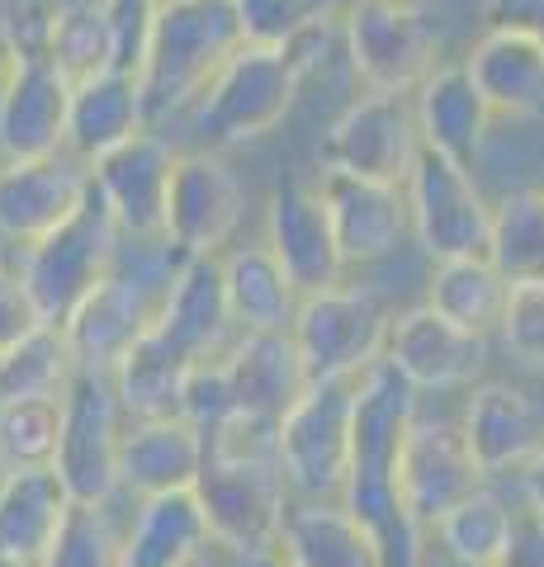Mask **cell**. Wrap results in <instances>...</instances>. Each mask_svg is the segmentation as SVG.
<instances>
[{"label":"cell","mask_w":544,"mask_h":567,"mask_svg":"<svg viewBox=\"0 0 544 567\" xmlns=\"http://www.w3.org/2000/svg\"><path fill=\"white\" fill-rule=\"evenodd\" d=\"M417 416H421V393L389 360H379L360 379L356 431H350V477L341 506L370 529L383 567H417L421 548L431 544V535L412 520L398 487L402 445H408Z\"/></svg>","instance_id":"6da1fadb"},{"label":"cell","mask_w":544,"mask_h":567,"mask_svg":"<svg viewBox=\"0 0 544 567\" xmlns=\"http://www.w3.org/2000/svg\"><path fill=\"white\" fill-rule=\"evenodd\" d=\"M242 43L247 39L233 0H162L137 62L147 128H162L171 114L195 110Z\"/></svg>","instance_id":"7a4b0ae2"},{"label":"cell","mask_w":544,"mask_h":567,"mask_svg":"<svg viewBox=\"0 0 544 567\" xmlns=\"http://www.w3.org/2000/svg\"><path fill=\"white\" fill-rule=\"evenodd\" d=\"M119 251H124V233H119L114 213L104 208L91 185L85 204L58 233H48L43 241H33L29 251L14 256V275L33 298V308H39L43 327H66V317L114 275Z\"/></svg>","instance_id":"3957f363"},{"label":"cell","mask_w":544,"mask_h":567,"mask_svg":"<svg viewBox=\"0 0 544 567\" xmlns=\"http://www.w3.org/2000/svg\"><path fill=\"white\" fill-rule=\"evenodd\" d=\"M298 91H304V76L285 58V48L242 43L214 76V85L199 95L195 128L208 142V152L242 147V142L275 133L289 118Z\"/></svg>","instance_id":"277c9868"},{"label":"cell","mask_w":544,"mask_h":567,"mask_svg":"<svg viewBox=\"0 0 544 567\" xmlns=\"http://www.w3.org/2000/svg\"><path fill=\"white\" fill-rule=\"evenodd\" d=\"M360 379L312 383L279 421V473L298 502H341L350 477Z\"/></svg>","instance_id":"5b68a950"},{"label":"cell","mask_w":544,"mask_h":567,"mask_svg":"<svg viewBox=\"0 0 544 567\" xmlns=\"http://www.w3.org/2000/svg\"><path fill=\"white\" fill-rule=\"evenodd\" d=\"M389 322L379 293L360 284H337L327 293H312L298 303L289 341L308 369V383L327 379H365L383 360L389 346Z\"/></svg>","instance_id":"8992f818"},{"label":"cell","mask_w":544,"mask_h":567,"mask_svg":"<svg viewBox=\"0 0 544 567\" xmlns=\"http://www.w3.org/2000/svg\"><path fill=\"white\" fill-rule=\"evenodd\" d=\"M346 62L379 95H417L441 58V39L412 0H350L346 14Z\"/></svg>","instance_id":"52a82bcc"},{"label":"cell","mask_w":544,"mask_h":567,"mask_svg":"<svg viewBox=\"0 0 544 567\" xmlns=\"http://www.w3.org/2000/svg\"><path fill=\"white\" fill-rule=\"evenodd\" d=\"M124 402L110 374H76L62 398V445L52 473L81 506H114L124 492L119 483V450H124Z\"/></svg>","instance_id":"ba28073f"},{"label":"cell","mask_w":544,"mask_h":567,"mask_svg":"<svg viewBox=\"0 0 544 567\" xmlns=\"http://www.w3.org/2000/svg\"><path fill=\"white\" fill-rule=\"evenodd\" d=\"M408 213L412 237L435 265L487 256V233H493V204L483 199L473 166L450 162V156L421 147L408 175Z\"/></svg>","instance_id":"9c48e42d"},{"label":"cell","mask_w":544,"mask_h":567,"mask_svg":"<svg viewBox=\"0 0 544 567\" xmlns=\"http://www.w3.org/2000/svg\"><path fill=\"white\" fill-rule=\"evenodd\" d=\"M421 156L412 95H360L322 133V171H346L379 185H408Z\"/></svg>","instance_id":"30bf717a"},{"label":"cell","mask_w":544,"mask_h":567,"mask_svg":"<svg viewBox=\"0 0 544 567\" xmlns=\"http://www.w3.org/2000/svg\"><path fill=\"white\" fill-rule=\"evenodd\" d=\"M199 502L208 529H214V548L233 563L242 558H275L279 535H285V516L294 492L279 468H227L208 464L199 477Z\"/></svg>","instance_id":"8fae6325"},{"label":"cell","mask_w":544,"mask_h":567,"mask_svg":"<svg viewBox=\"0 0 544 567\" xmlns=\"http://www.w3.org/2000/svg\"><path fill=\"white\" fill-rule=\"evenodd\" d=\"M171 279H147L143 270L129 275L124 265H114V275L62 327L81 374H114L129 360V350L156 327V312H162Z\"/></svg>","instance_id":"7c38bea8"},{"label":"cell","mask_w":544,"mask_h":567,"mask_svg":"<svg viewBox=\"0 0 544 567\" xmlns=\"http://www.w3.org/2000/svg\"><path fill=\"white\" fill-rule=\"evenodd\" d=\"M242 181L218 152L195 147L175 156L166 199V246L181 260L218 256L242 227Z\"/></svg>","instance_id":"4fadbf2b"},{"label":"cell","mask_w":544,"mask_h":567,"mask_svg":"<svg viewBox=\"0 0 544 567\" xmlns=\"http://www.w3.org/2000/svg\"><path fill=\"white\" fill-rule=\"evenodd\" d=\"M266 251L279 260V270L289 275L298 298L327 293L346 284V256L331 233V218L322 208L318 181L289 175L279 181L266 199Z\"/></svg>","instance_id":"5bb4252c"},{"label":"cell","mask_w":544,"mask_h":567,"mask_svg":"<svg viewBox=\"0 0 544 567\" xmlns=\"http://www.w3.org/2000/svg\"><path fill=\"white\" fill-rule=\"evenodd\" d=\"M398 487H402V502H408L412 520L427 535L464 496L487 487V473L479 468V458L469 450L464 425L450 416H417L408 431V445H402Z\"/></svg>","instance_id":"9a60e30c"},{"label":"cell","mask_w":544,"mask_h":567,"mask_svg":"<svg viewBox=\"0 0 544 567\" xmlns=\"http://www.w3.org/2000/svg\"><path fill=\"white\" fill-rule=\"evenodd\" d=\"M175 156L181 152L162 133L143 128L91 166V185L104 199V208L114 213L124 241H143V246L166 241V199H171Z\"/></svg>","instance_id":"2e32d148"},{"label":"cell","mask_w":544,"mask_h":567,"mask_svg":"<svg viewBox=\"0 0 544 567\" xmlns=\"http://www.w3.org/2000/svg\"><path fill=\"white\" fill-rule=\"evenodd\" d=\"M487 336H473L464 327H454L450 317L435 308L417 303L408 312H398L389 322V360L417 393H450V388H473L487 369Z\"/></svg>","instance_id":"e0dca14e"},{"label":"cell","mask_w":544,"mask_h":567,"mask_svg":"<svg viewBox=\"0 0 544 567\" xmlns=\"http://www.w3.org/2000/svg\"><path fill=\"white\" fill-rule=\"evenodd\" d=\"M85 194H91V166L66 152L43 162H0V241L10 251H29L72 218Z\"/></svg>","instance_id":"ac0fdd59"},{"label":"cell","mask_w":544,"mask_h":567,"mask_svg":"<svg viewBox=\"0 0 544 567\" xmlns=\"http://www.w3.org/2000/svg\"><path fill=\"white\" fill-rule=\"evenodd\" d=\"M72 81L48 58L10 62L0 81V162H43L66 152Z\"/></svg>","instance_id":"d6986e66"},{"label":"cell","mask_w":544,"mask_h":567,"mask_svg":"<svg viewBox=\"0 0 544 567\" xmlns=\"http://www.w3.org/2000/svg\"><path fill=\"white\" fill-rule=\"evenodd\" d=\"M322 208L331 218V233L346 265H370L393 256L402 237L412 233V213H408V189L402 185H379L360 181L346 171H322Z\"/></svg>","instance_id":"ffe728a7"},{"label":"cell","mask_w":544,"mask_h":567,"mask_svg":"<svg viewBox=\"0 0 544 567\" xmlns=\"http://www.w3.org/2000/svg\"><path fill=\"white\" fill-rule=\"evenodd\" d=\"M156 331L181 354H189V360L227 354V346L237 341V322H233V308H227L223 256L181 260V270L166 284L162 312H156Z\"/></svg>","instance_id":"44dd1931"},{"label":"cell","mask_w":544,"mask_h":567,"mask_svg":"<svg viewBox=\"0 0 544 567\" xmlns=\"http://www.w3.org/2000/svg\"><path fill=\"white\" fill-rule=\"evenodd\" d=\"M460 425H464L469 450H473V458H479V468L487 477L521 473L544 450L540 406L525 398L516 383H502V379H487V383L469 388Z\"/></svg>","instance_id":"7402d4cb"},{"label":"cell","mask_w":544,"mask_h":567,"mask_svg":"<svg viewBox=\"0 0 544 567\" xmlns=\"http://www.w3.org/2000/svg\"><path fill=\"white\" fill-rule=\"evenodd\" d=\"M204 468H208V440L199 425H189L185 416L129 421L124 450H119V483H124L133 502L199 487Z\"/></svg>","instance_id":"603a6c76"},{"label":"cell","mask_w":544,"mask_h":567,"mask_svg":"<svg viewBox=\"0 0 544 567\" xmlns=\"http://www.w3.org/2000/svg\"><path fill=\"white\" fill-rule=\"evenodd\" d=\"M204 554H214V529L195 487L133 502L124 520V567H189Z\"/></svg>","instance_id":"cb8c5ba5"},{"label":"cell","mask_w":544,"mask_h":567,"mask_svg":"<svg viewBox=\"0 0 544 567\" xmlns=\"http://www.w3.org/2000/svg\"><path fill=\"white\" fill-rule=\"evenodd\" d=\"M417 110V128H421V147L450 156V162L473 166V156L487 142V123L493 110L479 95V85L464 71V62H441L412 95Z\"/></svg>","instance_id":"d4e9b609"},{"label":"cell","mask_w":544,"mask_h":567,"mask_svg":"<svg viewBox=\"0 0 544 567\" xmlns=\"http://www.w3.org/2000/svg\"><path fill=\"white\" fill-rule=\"evenodd\" d=\"M147 128L143 91L137 76L124 66L104 71L95 81L72 85V118H66V156H76L81 166H95L100 156L124 147L129 137Z\"/></svg>","instance_id":"484cf974"},{"label":"cell","mask_w":544,"mask_h":567,"mask_svg":"<svg viewBox=\"0 0 544 567\" xmlns=\"http://www.w3.org/2000/svg\"><path fill=\"white\" fill-rule=\"evenodd\" d=\"M227 369H233L237 412L285 421L289 406L308 393V369L298 360L289 331H247L227 346Z\"/></svg>","instance_id":"4316f807"},{"label":"cell","mask_w":544,"mask_h":567,"mask_svg":"<svg viewBox=\"0 0 544 567\" xmlns=\"http://www.w3.org/2000/svg\"><path fill=\"white\" fill-rule=\"evenodd\" d=\"M464 71L479 85L493 114L512 118H540L544 114V48L521 39V33L483 29L473 39Z\"/></svg>","instance_id":"83f0119b"},{"label":"cell","mask_w":544,"mask_h":567,"mask_svg":"<svg viewBox=\"0 0 544 567\" xmlns=\"http://www.w3.org/2000/svg\"><path fill=\"white\" fill-rule=\"evenodd\" d=\"M285 567H383L379 548L341 502H289L279 554Z\"/></svg>","instance_id":"f1b7e54d"},{"label":"cell","mask_w":544,"mask_h":567,"mask_svg":"<svg viewBox=\"0 0 544 567\" xmlns=\"http://www.w3.org/2000/svg\"><path fill=\"white\" fill-rule=\"evenodd\" d=\"M72 492L52 468H24L0 496V548L24 563H43L58 529L72 516Z\"/></svg>","instance_id":"f546056e"},{"label":"cell","mask_w":544,"mask_h":567,"mask_svg":"<svg viewBox=\"0 0 544 567\" xmlns=\"http://www.w3.org/2000/svg\"><path fill=\"white\" fill-rule=\"evenodd\" d=\"M223 284H227V308H233L237 336L247 331H289L298 312V289L289 275L279 270V260L260 246H237L223 256Z\"/></svg>","instance_id":"4dcf8cb0"},{"label":"cell","mask_w":544,"mask_h":567,"mask_svg":"<svg viewBox=\"0 0 544 567\" xmlns=\"http://www.w3.org/2000/svg\"><path fill=\"white\" fill-rule=\"evenodd\" d=\"M189 354H181L162 331H147L143 341L129 350V360L114 369V393L124 402L129 421H166L181 416L185 402V379H189Z\"/></svg>","instance_id":"1f68e13d"},{"label":"cell","mask_w":544,"mask_h":567,"mask_svg":"<svg viewBox=\"0 0 544 567\" xmlns=\"http://www.w3.org/2000/svg\"><path fill=\"white\" fill-rule=\"evenodd\" d=\"M506 303H512V284L497 275V265L487 256H469V260H441L431 270L427 284V308L450 317L454 327H464L473 336L502 331Z\"/></svg>","instance_id":"d6a6232c"},{"label":"cell","mask_w":544,"mask_h":567,"mask_svg":"<svg viewBox=\"0 0 544 567\" xmlns=\"http://www.w3.org/2000/svg\"><path fill=\"white\" fill-rule=\"evenodd\" d=\"M487 260L512 289L544 284V185H521L493 204Z\"/></svg>","instance_id":"836d02e7"},{"label":"cell","mask_w":544,"mask_h":567,"mask_svg":"<svg viewBox=\"0 0 544 567\" xmlns=\"http://www.w3.org/2000/svg\"><path fill=\"white\" fill-rule=\"evenodd\" d=\"M76 374L62 327H39L0 354V402H62Z\"/></svg>","instance_id":"e575fe53"},{"label":"cell","mask_w":544,"mask_h":567,"mask_svg":"<svg viewBox=\"0 0 544 567\" xmlns=\"http://www.w3.org/2000/svg\"><path fill=\"white\" fill-rule=\"evenodd\" d=\"M48 62L72 85L95 81L104 71L119 66V33H114V20H110V10H104V0H62Z\"/></svg>","instance_id":"d590c367"},{"label":"cell","mask_w":544,"mask_h":567,"mask_svg":"<svg viewBox=\"0 0 544 567\" xmlns=\"http://www.w3.org/2000/svg\"><path fill=\"white\" fill-rule=\"evenodd\" d=\"M516 511L506 506V496L493 487H479L473 496H464L460 506L441 516V525L431 529V539L460 554L469 563H483V567H497V558L506 554V544L516 535Z\"/></svg>","instance_id":"8d00e7d4"},{"label":"cell","mask_w":544,"mask_h":567,"mask_svg":"<svg viewBox=\"0 0 544 567\" xmlns=\"http://www.w3.org/2000/svg\"><path fill=\"white\" fill-rule=\"evenodd\" d=\"M39 567H124V525L110 506H72Z\"/></svg>","instance_id":"74e56055"},{"label":"cell","mask_w":544,"mask_h":567,"mask_svg":"<svg viewBox=\"0 0 544 567\" xmlns=\"http://www.w3.org/2000/svg\"><path fill=\"white\" fill-rule=\"evenodd\" d=\"M62 445V402H0V454L24 468H52Z\"/></svg>","instance_id":"f35d334b"},{"label":"cell","mask_w":544,"mask_h":567,"mask_svg":"<svg viewBox=\"0 0 544 567\" xmlns=\"http://www.w3.org/2000/svg\"><path fill=\"white\" fill-rule=\"evenodd\" d=\"M233 6L242 20V39L260 48H285L308 24L346 14L350 0H233Z\"/></svg>","instance_id":"ab89813d"},{"label":"cell","mask_w":544,"mask_h":567,"mask_svg":"<svg viewBox=\"0 0 544 567\" xmlns=\"http://www.w3.org/2000/svg\"><path fill=\"white\" fill-rule=\"evenodd\" d=\"M208 440V464L227 468H279V421L233 412L223 425L204 435Z\"/></svg>","instance_id":"60d3db41"},{"label":"cell","mask_w":544,"mask_h":567,"mask_svg":"<svg viewBox=\"0 0 544 567\" xmlns=\"http://www.w3.org/2000/svg\"><path fill=\"white\" fill-rule=\"evenodd\" d=\"M233 412H237V393H233V369H227V354H214V360H195V364H189L181 416L208 435L214 425H223Z\"/></svg>","instance_id":"b9f144b4"},{"label":"cell","mask_w":544,"mask_h":567,"mask_svg":"<svg viewBox=\"0 0 544 567\" xmlns=\"http://www.w3.org/2000/svg\"><path fill=\"white\" fill-rule=\"evenodd\" d=\"M52 29H58V0H10L0 14V39L10 48V62L48 58Z\"/></svg>","instance_id":"7bdbcfd3"},{"label":"cell","mask_w":544,"mask_h":567,"mask_svg":"<svg viewBox=\"0 0 544 567\" xmlns=\"http://www.w3.org/2000/svg\"><path fill=\"white\" fill-rule=\"evenodd\" d=\"M502 346L512 360L544 369V284H531V289H512V303H506L502 317Z\"/></svg>","instance_id":"ee69618b"},{"label":"cell","mask_w":544,"mask_h":567,"mask_svg":"<svg viewBox=\"0 0 544 567\" xmlns=\"http://www.w3.org/2000/svg\"><path fill=\"white\" fill-rule=\"evenodd\" d=\"M39 327H43V317H39V308H33V298L24 293L20 275L14 270L0 275V354L14 350L29 331H39Z\"/></svg>","instance_id":"f6af8a7d"},{"label":"cell","mask_w":544,"mask_h":567,"mask_svg":"<svg viewBox=\"0 0 544 567\" xmlns=\"http://www.w3.org/2000/svg\"><path fill=\"white\" fill-rule=\"evenodd\" d=\"M483 20L487 29L521 33L544 48V0H483Z\"/></svg>","instance_id":"bcb514c9"},{"label":"cell","mask_w":544,"mask_h":567,"mask_svg":"<svg viewBox=\"0 0 544 567\" xmlns=\"http://www.w3.org/2000/svg\"><path fill=\"white\" fill-rule=\"evenodd\" d=\"M497 567H544V520L521 511L516 535L506 544V554L497 558Z\"/></svg>","instance_id":"7dc6e473"},{"label":"cell","mask_w":544,"mask_h":567,"mask_svg":"<svg viewBox=\"0 0 544 567\" xmlns=\"http://www.w3.org/2000/svg\"><path fill=\"white\" fill-rule=\"evenodd\" d=\"M521 492H525V511L544 520V450L521 468Z\"/></svg>","instance_id":"c3c4849f"},{"label":"cell","mask_w":544,"mask_h":567,"mask_svg":"<svg viewBox=\"0 0 544 567\" xmlns=\"http://www.w3.org/2000/svg\"><path fill=\"white\" fill-rule=\"evenodd\" d=\"M417 567H483V563H469V558H460V554H450V548H441V544H427L421 548V558H417Z\"/></svg>","instance_id":"681fc988"},{"label":"cell","mask_w":544,"mask_h":567,"mask_svg":"<svg viewBox=\"0 0 544 567\" xmlns=\"http://www.w3.org/2000/svg\"><path fill=\"white\" fill-rule=\"evenodd\" d=\"M10 477H14V464L6 454H0V496H6V487H10Z\"/></svg>","instance_id":"f907efd6"},{"label":"cell","mask_w":544,"mask_h":567,"mask_svg":"<svg viewBox=\"0 0 544 567\" xmlns=\"http://www.w3.org/2000/svg\"><path fill=\"white\" fill-rule=\"evenodd\" d=\"M233 567H285V563H279V558H242Z\"/></svg>","instance_id":"816d5d0a"},{"label":"cell","mask_w":544,"mask_h":567,"mask_svg":"<svg viewBox=\"0 0 544 567\" xmlns=\"http://www.w3.org/2000/svg\"><path fill=\"white\" fill-rule=\"evenodd\" d=\"M0 567H39V563H24V558H14V554H6V548H0Z\"/></svg>","instance_id":"f5cc1de1"},{"label":"cell","mask_w":544,"mask_h":567,"mask_svg":"<svg viewBox=\"0 0 544 567\" xmlns=\"http://www.w3.org/2000/svg\"><path fill=\"white\" fill-rule=\"evenodd\" d=\"M10 270H14V260H10V246L0 241V275H10Z\"/></svg>","instance_id":"db71d44e"},{"label":"cell","mask_w":544,"mask_h":567,"mask_svg":"<svg viewBox=\"0 0 544 567\" xmlns=\"http://www.w3.org/2000/svg\"><path fill=\"white\" fill-rule=\"evenodd\" d=\"M6 71H10V48H6V39H0V81H6Z\"/></svg>","instance_id":"11a10c76"},{"label":"cell","mask_w":544,"mask_h":567,"mask_svg":"<svg viewBox=\"0 0 544 567\" xmlns=\"http://www.w3.org/2000/svg\"><path fill=\"white\" fill-rule=\"evenodd\" d=\"M189 567H223V563H218V548H214V554H204L199 563H189Z\"/></svg>","instance_id":"9f6ffc18"}]
</instances>
